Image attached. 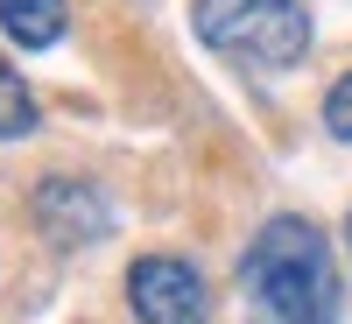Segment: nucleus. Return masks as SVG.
<instances>
[{
	"instance_id": "0eeeda50",
	"label": "nucleus",
	"mask_w": 352,
	"mask_h": 324,
	"mask_svg": "<svg viewBox=\"0 0 352 324\" xmlns=\"http://www.w3.org/2000/svg\"><path fill=\"white\" fill-rule=\"evenodd\" d=\"M324 127H331V141H352V64L338 71V85L324 92Z\"/></svg>"
},
{
	"instance_id": "f03ea898",
	"label": "nucleus",
	"mask_w": 352,
	"mask_h": 324,
	"mask_svg": "<svg viewBox=\"0 0 352 324\" xmlns=\"http://www.w3.org/2000/svg\"><path fill=\"white\" fill-rule=\"evenodd\" d=\"M190 28L204 50L232 56L247 71H296L310 50V0H197Z\"/></svg>"
},
{
	"instance_id": "39448f33",
	"label": "nucleus",
	"mask_w": 352,
	"mask_h": 324,
	"mask_svg": "<svg viewBox=\"0 0 352 324\" xmlns=\"http://www.w3.org/2000/svg\"><path fill=\"white\" fill-rule=\"evenodd\" d=\"M64 0H0V28H8V43L21 50H50L64 43Z\"/></svg>"
},
{
	"instance_id": "7ed1b4c3",
	"label": "nucleus",
	"mask_w": 352,
	"mask_h": 324,
	"mask_svg": "<svg viewBox=\"0 0 352 324\" xmlns=\"http://www.w3.org/2000/svg\"><path fill=\"white\" fill-rule=\"evenodd\" d=\"M127 303L141 324H212V289L190 261L176 254H141L127 268Z\"/></svg>"
},
{
	"instance_id": "423d86ee",
	"label": "nucleus",
	"mask_w": 352,
	"mask_h": 324,
	"mask_svg": "<svg viewBox=\"0 0 352 324\" xmlns=\"http://www.w3.org/2000/svg\"><path fill=\"white\" fill-rule=\"evenodd\" d=\"M36 134V99H28V85L0 64V141H21Z\"/></svg>"
},
{
	"instance_id": "f257e3e1",
	"label": "nucleus",
	"mask_w": 352,
	"mask_h": 324,
	"mask_svg": "<svg viewBox=\"0 0 352 324\" xmlns=\"http://www.w3.org/2000/svg\"><path fill=\"white\" fill-rule=\"evenodd\" d=\"M240 296L254 324H338V268L324 226L275 212L240 254Z\"/></svg>"
},
{
	"instance_id": "20e7f679",
	"label": "nucleus",
	"mask_w": 352,
	"mask_h": 324,
	"mask_svg": "<svg viewBox=\"0 0 352 324\" xmlns=\"http://www.w3.org/2000/svg\"><path fill=\"white\" fill-rule=\"evenodd\" d=\"M28 212H36V233L56 254L99 247L113 233V204L99 197V184H85V176H43L36 197H28Z\"/></svg>"
},
{
	"instance_id": "6e6552de",
	"label": "nucleus",
	"mask_w": 352,
	"mask_h": 324,
	"mask_svg": "<svg viewBox=\"0 0 352 324\" xmlns=\"http://www.w3.org/2000/svg\"><path fill=\"white\" fill-rule=\"evenodd\" d=\"M345 247H352V212H345Z\"/></svg>"
}]
</instances>
